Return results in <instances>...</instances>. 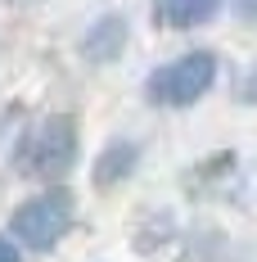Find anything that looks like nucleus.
<instances>
[{
	"mask_svg": "<svg viewBox=\"0 0 257 262\" xmlns=\"http://www.w3.org/2000/svg\"><path fill=\"white\" fill-rule=\"evenodd\" d=\"M73 217H77L73 190L50 185V190L32 194L27 204L14 208V217H9V239L23 244V249H32V253H50L54 244L73 231Z\"/></svg>",
	"mask_w": 257,
	"mask_h": 262,
	"instance_id": "1",
	"label": "nucleus"
},
{
	"mask_svg": "<svg viewBox=\"0 0 257 262\" xmlns=\"http://www.w3.org/2000/svg\"><path fill=\"white\" fill-rule=\"evenodd\" d=\"M217 81V54L212 50H190L167 63H158L145 77V100L158 108H190L199 104Z\"/></svg>",
	"mask_w": 257,
	"mask_h": 262,
	"instance_id": "2",
	"label": "nucleus"
},
{
	"mask_svg": "<svg viewBox=\"0 0 257 262\" xmlns=\"http://www.w3.org/2000/svg\"><path fill=\"white\" fill-rule=\"evenodd\" d=\"M73 163H77V122L68 113L41 118L36 127L27 131L23 149H18V167H23L27 177H41V181L68 177Z\"/></svg>",
	"mask_w": 257,
	"mask_h": 262,
	"instance_id": "3",
	"label": "nucleus"
},
{
	"mask_svg": "<svg viewBox=\"0 0 257 262\" xmlns=\"http://www.w3.org/2000/svg\"><path fill=\"white\" fill-rule=\"evenodd\" d=\"M127 36H131L127 14H100L95 23L86 27V36H81V54L90 63H113L127 50Z\"/></svg>",
	"mask_w": 257,
	"mask_h": 262,
	"instance_id": "4",
	"label": "nucleus"
},
{
	"mask_svg": "<svg viewBox=\"0 0 257 262\" xmlns=\"http://www.w3.org/2000/svg\"><path fill=\"white\" fill-rule=\"evenodd\" d=\"M140 167V140H131V136H113L108 145L100 149L95 158V167H90V177L100 190H113V185H122Z\"/></svg>",
	"mask_w": 257,
	"mask_h": 262,
	"instance_id": "5",
	"label": "nucleus"
},
{
	"mask_svg": "<svg viewBox=\"0 0 257 262\" xmlns=\"http://www.w3.org/2000/svg\"><path fill=\"white\" fill-rule=\"evenodd\" d=\"M226 0H154V23L172 27V32H190V27H203L221 14Z\"/></svg>",
	"mask_w": 257,
	"mask_h": 262,
	"instance_id": "6",
	"label": "nucleus"
},
{
	"mask_svg": "<svg viewBox=\"0 0 257 262\" xmlns=\"http://www.w3.org/2000/svg\"><path fill=\"white\" fill-rule=\"evenodd\" d=\"M239 100H244V104H257V63L248 68V77H244V86H239Z\"/></svg>",
	"mask_w": 257,
	"mask_h": 262,
	"instance_id": "7",
	"label": "nucleus"
},
{
	"mask_svg": "<svg viewBox=\"0 0 257 262\" xmlns=\"http://www.w3.org/2000/svg\"><path fill=\"white\" fill-rule=\"evenodd\" d=\"M0 262H23V253H18V244L9 235H0Z\"/></svg>",
	"mask_w": 257,
	"mask_h": 262,
	"instance_id": "8",
	"label": "nucleus"
},
{
	"mask_svg": "<svg viewBox=\"0 0 257 262\" xmlns=\"http://www.w3.org/2000/svg\"><path fill=\"white\" fill-rule=\"evenodd\" d=\"M235 14L244 23H257V0H235Z\"/></svg>",
	"mask_w": 257,
	"mask_h": 262,
	"instance_id": "9",
	"label": "nucleus"
}]
</instances>
